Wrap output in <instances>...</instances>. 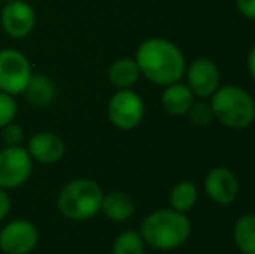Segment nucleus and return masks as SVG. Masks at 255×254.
Instances as JSON below:
<instances>
[{"label":"nucleus","instance_id":"9b49d317","mask_svg":"<svg viewBox=\"0 0 255 254\" xmlns=\"http://www.w3.org/2000/svg\"><path fill=\"white\" fill-rule=\"evenodd\" d=\"M205 192L212 202L219 206H231L240 193V181L229 167H214L205 176Z\"/></svg>","mask_w":255,"mask_h":254},{"label":"nucleus","instance_id":"dca6fc26","mask_svg":"<svg viewBox=\"0 0 255 254\" xmlns=\"http://www.w3.org/2000/svg\"><path fill=\"white\" fill-rule=\"evenodd\" d=\"M141 78V70L134 58H118L108 68V80L117 89H132Z\"/></svg>","mask_w":255,"mask_h":254},{"label":"nucleus","instance_id":"aec40b11","mask_svg":"<svg viewBox=\"0 0 255 254\" xmlns=\"http://www.w3.org/2000/svg\"><path fill=\"white\" fill-rule=\"evenodd\" d=\"M189 119H191L193 124L196 126H208V124L214 120V112H212L210 101H195L193 106L188 112Z\"/></svg>","mask_w":255,"mask_h":254},{"label":"nucleus","instance_id":"4be33fe9","mask_svg":"<svg viewBox=\"0 0 255 254\" xmlns=\"http://www.w3.org/2000/svg\"><path fill=\"white\" fill-rule=\"evenodd\" d=\"M2 141L5 146H23L24 143V129L16 122H10L2 129Z\"/></svg>","mask_w":255,"mask_h":254},{"label":"nucleus","instance_id":"a878e982","mask_svg":"<svg viewBox=\"0 0 255 254\" xmlns=\"http://www.w3.org/2000/svg\"><path fill=\"white\" fill-rule=\"evenodd\" d=\"M3 2H10V0H0V3H3Z\"/></svg>","mask_w":255,"mask_h":254},{"label":"nucleus","instance_id":"7ed1b4c3","mask_svg":"<svg viewBox=\"0 0 255 254\" xmlns=\"http://www.w3.org/2000/svg\"><path fill=\"white\" fill-rule=\"evenodd\" d=\"M104 192L98 181L91 178H75L63 185L57 193V211L66 220L87 221L101 213Z\"/></svg>","mask_w":255,"mask_h":254},{"label":"nucleus","instance_id":"6ab92c4d","mask_svg":"<svg viewBox=\"0 0 255 254\" xmlns=\"http://www.w3.org/2000/svg\"><path fill=\"white\" fill-rule=\"evenodd\" d=\"M111 254H146V244L139 232L125 230L115 239Z\"/></svg>","mask_w":255,"mask_h":254},{"label":"nucleus","instance_id":"f03ea898","mask_svg":"<svg viewBox=\"0 0 255 254\" xmlns=\"http://www.w3.org/2000/svg\"><path fill=\"white\" fill-rule=\"evenodd\" d=\"M193 225L186 213L175 209H158L149 213L141 223L142 241L156 251H172L188 242Z\"/></svg>","mask_w":255,"mask_h":254},{"label":"nucleus","instance_id":"20e7f679","mask_svg":"<svg viewBox=\"0 0 255 254\" xmlns=\"http://www.w3.org/2000/svg\"><path fill=\"white\" fill-rule=\"evenodd\" d=\"M214 119L229 129H247L255 120V101L249 91L240 85H219L210 96Z\"/></svg>","mask_w":255,"mask_h":254},{"label":"nucleus","instance_id":"f8f14e48","mask_svg":"<svg viewBox=\"0 0 255 254\" xmlns=\"http://www.w3.org/2000/svg\"><path fill=\"white\" fill-rule=\"evenodd\" d=\"M26 150L33 162L52 166V164H57L59 160H63L64 153H66V145H64L63 138L57 136L56 132L40 131L30 136Z\"/></svg>","mask_w":255,"mask_h":254},{"label":"nucleus","instance_id":"9d476101","mask_svg":"<svg viewBox=\"0 0 255 254\" xmlns=\"http://www.w3.org/2000/svg\"><path fill=\"white\" fill-rule=\"evenodd\" d=\"M188 87L200 99H207L214 94L221 85V71L219 66L208 58H196L186 66L184 73Z\"/></svg>","mask_w":255,"mask_h":254},{"label":"nucleus","instance_id":"5701e85b","mask_svg":"<svg viewBox=\"0 0 255 254\" xmlns=\"http://www.w3.org/2000/svg\"><path fill=\"white\" fill-rule=\"evenodd\" d=\"M235 5L245 19L255 21V0H235Z\"/></svg>","mask_w":255,"mask_h":254},{"label":"nucleus","instance_id":"423d86ee","mask_svg":"<svg viewBox=\"0 0 255 254\" xmlns=\"http://www.w3.org/2000/svg\"><path fill=\"white\" fill-rule=\"evenodd\" d=\"M144 101L132 89H117L108 101V120L120 131H132L144 119Z\"/></svg>","mask_w":255,"mask_h":254},{"label":"nucleus","instance_id":"39448f33","mask_svg":"<svg viewBox=\"0 0 255 254\" xmlns=\"http://www.w3.org/2000/svg\"><path fill=\"white\" fill-rule=\"evenodd\" d=\"M33 75V66L24 52L14 47L0 49V91L10 96L24 92Z\"/></svg>","mask_w":255,"mask_h":254},{"label":"nucleus","instance_id":"393cba45","mask_svg":"<svg viewBox=\"0 0 255 254\" xmlns=\"http://www.w3.org/2000/svg\"><path fill=\"white\" fill-rule=\"evenodd\" d=\"M247 68H249L250 77L255 80V44L252 45V49L249 51V56H247Z\"/></svg>","mask_w":255,"mask_h":254},{"label":"nucleus","instance_id":"6e6552de","mask_svg":"<svg viewBox=\"0 0 255 254\" xmlns=\"http://www.w3.org/2000/svg\"><path fill=\"white\" fill-rule=\"evenodd\" d=\"M0 26L7 37L14 40H23L30 37L37 26V12L26 0L3 2L0 9Z\"/></svg>","mask_w":255,"mask_h":254},{"label":"nucleus","instance_id":"b1692460","mask_svg":"<svg viewBox=\"0 0 255 254\" xmlns=\"http://www.w3.org/2000/svg\"><path fill=\"white\" fill-rule=\"evenodd\" d=\"M10 209H12V200L9 197V192L0 188V221L9 216Z\"/></svg>","mask_w":255,"mask_h":254},{"label":"nucleus","instance_id":"f257e3e1","mask_svg":"<svg viewBox=\"0 0 255 254\" xmlns=\"http://www.w3.org/2000/svg\"><path fill=\"white\" fill-rule=\"evenodd\" d=\"M134 59L141 70V77L161 87L181 82L188 66L181 47L165 37L142 40L135 49Z\"/></svg>","mask_w":255,"mask_h":254},{"label":"nucleus","instance_id":"f3484780","mask_svg":"<svg viewBox=\"0 0 255 254\" xmlns=\"http://www.w3.org/2000/svg\"><path fill=\"white\" fill-rule=\"evenodd\" d=\"M233 239L240 254H255V213H247L236 220Z\"/></svg>","mask_w":255,"mask_h":254},{"label":"nucleus","instance_id":"412c9836","mask_svg":"<svg viewBox=\"0 0 255 254\" xmlns=\"http://www.w3.org/2000/svg\"><path fill=\"white\" fill-rule=\"evenodd\" d=\"M17 115V103L16 96H10L7 92L0 91V129L7 124L14 122Z\"/></svg>","mask_w":255,"mask_h":254},{"label":"nucleus","instance_id":"1a4fd4ad","mask_svg":"<svg viewBox=\"0 0 255 254\" xmlns=\"http://www.w3.org/2000/svg\"><path fill=\"white\" fill-rule=\"evenodd\" d=\"M38 241V228L28 220H12L0 228V251L3 254H30Z\"/></svg>","mask_w":255,"mask_h":254},{"label":"nucleus","instance_id":"bb28decb","mask_svg":"<svg viewBox=\"0 0 255 254\" xmlns=\"http://www.w3.org/2000/svg\"><path fill=\"white\" fill-rule=\"evenodd\" d=\"M78 254H89V253H78Z\"/></svg>","mask_w":255,"mask_h":254},{"label":"nucleus","instance_id":"a211bd4d","mask_svg":"<svg viewBox=\"0 0 255 254\" xmlns=\"http://www.w3.org/2000/svg\"><path fill=\"white\" fill-rule=\"evenodd\" d=\"M196 200H198V188L193 181H179L172 187L168 193V202L170 207L179 213H188L195 207Z\"/></svg>","mask_w":255,"mask_h":254},{"label":"nucleus","instance_id":"ddd939ff","mask_svg":"<svg viewBox=\"0 0 255 254\" xmlns=\"http://www.w3.org/2000/svg\"><path fill=\"white\" fill-rule=\"evenodd\" d=\"M195 98L196 96L193 94V91L188 85L175 82V84L165 85L160 101L167 113H170L174 117H184L188 115L189 108L195 103Z\"/></svg>","mask_w":255,"mask_h":254},{"label":"nucleus","instance_id":"4468645a","mask_svg":"<svg viewBox=\"0 0 255 254\" xmlns=\"http://www.w3.org/2000/svg\"><path fill=\"white\" fill-rule=\"evenodd\" d=\"M101 213L110 221L124 223V221L130 220V218L134 216V213H135L134 199L125 192L104 193L103 204H101Z\"/></svg>","mask_w":255,"mask_h":254},{"label":"nucleus","instance_id":"0eeeda50","mask_svg":"<svg viewBox=\"0 0 255 254\" xmlns=\"http://www.w3.org/2000/svg\"><path fill=\"white\" fill-rule=\"evenodd\" d=\"M33 173V160L26 146H3L0 150V188L17 190Z\"/></svg>","mask_w":255,"mask_h":254},{"label":"nucleus","instance_id":"2eb2a0df","mask_svg":"<svg viewBox=\"0 0 255 254\" xmlns=\"http://www.w3.org/2000/svg\"><path fill=\"white\" fill-rule=\"evenodd\" d=\"M56 94L57 89L52 78L45 73H35V71L23 92V96L28 99V103L33 106H38V108L51 105L54 98H56Z\"/></svg>","mask_w":255,"mask_h":254}]
</instances>
